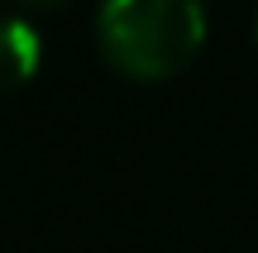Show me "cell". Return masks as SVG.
<instances>
[{
	"label": "cell",
	"instance_id": "6da1fadb",
	"mask_svg": "<svg viewBox=\"0 0 258 253\" xmlns=\"http://www.w3.org/2000/svg\"><path fill=\"white\" fill-rule=\"evenodd\" d=\"M96 38L120 72L163 81L201 53L206 10L201 0H101Z\"/></svg>",
	"mask_w": 258,
	"mask_h": 253
},
{
	"label": "cell",
	"instance_id": "7a4b0ae2",
	"mask_svg": "<svg viewBox=\"0 0 258 253\" xmlns=\"http://www.w3.org/2000/svg\"><path fill=\"white\" fill-rule=\"evenodd\" d=\"M38 72V34L29 19L0 15V91H19Z\"/></svg>",
	"mask_w": 258,
	"mask_h": 253
},
{
	"label": "cell",
	"instance_id": "3957f363",
	"mask_svg": "<svg viewBox=\"0 0 258 253\" xmlns=\"http://www.w3.org/2000/svg\"><path fill=\"white\" fill-rule=\"evenodd\" d=\"M24 5H67V0H24Z\"/></svg>",
	"mask_w": 258,
	"mask_h": 253
}]
</instances>
